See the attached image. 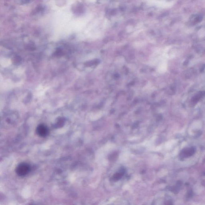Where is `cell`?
<instances>
[{
  "label": "cell",
  "instance_id": "5b68a950",
  "mask_svg": "<svg viewBox=\"0 0 205 205\" xmlns=\"http://www.w3.org/2000/svg\"><path fill=\"white\" fill-rule=\"evenodd\" d=\"M20 1L22 3H28L30 1H32V0H20Z\"/></svg>",
  "mask_w": 205,
  "mask_h": 205
},
{
  "label": "cell",
  "instance_id": "7a4b0ae2",
  "mask_svg": "<svg viewBox=\"0 0 205 205\" xmlns=\"http://www.w3.org/2000/svg\"><path fill=\"white\" fill-rule=\"evenodd\" d=\"M36 132L39 136L45 137L49 133V129L46 125L41 124L37 128Z\"/></svg>",
  "mask_w": 205,
  "mask_h": 205
},
{
  "label": "cell",
  "instance_id": "6da1fadb",
  "mask_svg": "<svg viewBox=\"0 0 205 205\" xmlns=\"http://www.w3.org/2000/svg\"><path fill=\"white\" fill-rule=\"evenodd\" d=\"M31 170V167L26 163L20 164L17 166L16 172L19 176H25L29 173Z\"/></svg>",
  "mask_w": 205,
  "mask_h": 205
},
{
  "label": "cell",
  "instance_id": "3957f363",
  "mask_svg": "<svg viewBox=\"0 0 205 205\" xmlns=\"http://www.w3.org/2000/svg\"><path fill=\"white\" fill-rule=\"evenodd\" d=\"M195 152H196V149L193 147L186 148L183 149L180 153V156L182 158H188L194 154Z\"/></svg>",
  "mask_w": 205,
  "mask_h": 205
},
{
  "label": "cell",
  "instance_id": "277c9868",
  "mask_svg": "<svg viewBox=\"0 0 205 205\" xmlns=\"http://www.w3.org/2000/svg\"><path fill=\"white\" fill-rule=\"evenodd\" d=\"M203 93H199L197 95H196L195 97H193V100H192V102L194 104H196L198 101H199V100L201 98L202 96H203Z\"/></svg>",
  "mask_w": 205,
  "mask_h": 205
}]
</instances>
